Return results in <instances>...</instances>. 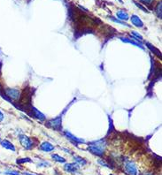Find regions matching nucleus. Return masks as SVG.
<instances>
[{"label":"nucleus","mask_w":162,"mask_h":175,"mask_svg":"<svg viewBox=\"0 0 162 175\" xmlns=\"http://www.w3.org/2000/svg\"><path fill=\"white\" fill-rule=\"evenodd\" d=\"M130 20H131V22H132L136 27H137V28H143V27H144L143 21L141 20V19H140L137 15H132L131 16V18H130Z\"/></svg>","instance_id":"obj_10"},{"label":"nucleus","mask_w":162,"mask_h":175,"mask_svg":"<svg viewBox=\"0 0 162 175\" xmlns=\"http://www.w3.org/2000/svg\"><path fill=\"white\" fill-rule=\"evenodd\" d=\"M61 119H62V115H60L59 117L49 120L47 122V126L49 127L54 128L57 131H60L61 129V121H62Z\"/></svg>","instance_id":"obj_3"},{"label":"nucleus","mask_w":162,"mask_h":175,"mask_svg":"<svg viewBox=\"0 0 162 175\" xmlns=\"http://www.w3.org/2000/svg\"><path fill=\"white\" fill-rule=\"evenodd\" d=\"M0 143H1V139H0Z\"/></svg>","instance_id":"obj_28"},{"label":"nucleus","mask_w":162,"mask_h":175,"mask_svg":"<svg viewBox=\"0 0 162 175\" xmlns=\"http://www.w3.org/2000/svg\"><path fill=\"white\" fill-rule=\"evenodd\" d=\"M51 158H52L53 160H55L56 162H59V163H65L66 162V159L63 157L58 155V154H52Z\"/></svg>","instance_id":"obj_15"},{"label":"nucleus","mask_w":162,"mask_h":175,"mask_svg":"<svg viewBox=\"0 0 162 175\" xmlns=\"http://www.w3.org/2000/svg\"><path fill=\"white\" fill-rule=\"evenodd\" d=\"M5 174H7V175H20V173H19V172H17V171H7V172H5Z\"/></svg>","instance_id":"obj_21"},{"label":"nucleus","mask_w":162,"mask_h":175,"mask_svg":"<svg viewBox=\"0 0 162 175\" xmlns=\"http://www.w3.org/2000/svg\"><path fill=\"white\" fill-rule=\"evenodd\" d=\"M161 2H160L159 4H158V5H157V7H156V13H157V16H158V18H160V19H161Z\"/></svg>","instance_id":"obj_16"},{"label":"nucleus","mask_w":162,"mask_h":175,"mask_svg":"<svg viewBox=\"0 0 162 175\" xmlns=\"http://www.w3.org/2000/svg\"><path fill=\"white\" fill-rule=\"evenodd\" d=\"M5 94L13 100H18L20 96V91L17 89H12V88L5 89Z\"/></svg>","instance_id":"obj_5"},{"label":"nucleus","mask_w":162,"mask_h":175,"mask_svg":"<svg viewBox=\"0 0 162 175\" xmlns=\"http://www.w3.org/2000/svg\"><path fill=\"white\" fill-rule=\"evenodd\" d=\"M1 146L3 148H5V149H8V150H11V151H14L15 152L16 151V149L14 147V145L11 143L10 141L8 140H4V141H1Z\"/></svg>","instance_id":"obj_8"},{"label":"nucleus","mask_w":162,"mask_h":175,"mask_svg":"<svg viewBox=\"0 0 162 175\" xmlns=\"http://www.w3.org/2000/svg\"><path fill=\"white\" fill-rule=\"evenodd\" d=\"M109 175H114V174H109Z\"/></svg>","instance_id":"obj_29"},{"label":"nucleus","mask_w":162,"mask_h":175,"mask_svg":"<svg viewBox=\"0 0 162 175\" xmlns=\"http://www.w3.org/2000/svg\"><path fill=\"white\" fill-rule=\"evenodd\" d=\"M146 44H148L147 46L150 48V49H151V50H153V51H156L155 53H156V54H157V55H158L159 57H160V56H161V54H160V51H159V50H158L157 49H155V48L153 47V46H151V44H149L148 43H146Z\"/></svg>","instance_id":"obj_20"},{"label":"nucleus","mask_w":162,"mask_h":175,"mask_svg":"<svg viewBox=\"0 0 162 175\" xmlns=\"http://www.w3.org/2000/svg\"><path fill=\"white\" fill-rule=\"evenodd\" d=\"M23 175H35V174H32V173H23Z\"/></svg>","instance_id":"obj_27"},{"label":"nucleus","mask_w":162,"mask_h":175,"mask_svg":"<svg viewBox=\"0 0 162 175\" xmlns=\"http://www.w3.org/2000/svg\"><path fill=\"white\" fill-rule=\"evenodd\" d=\"M64 134H65V136L67 138V139L71 140L73 143H85V141H84L83 139H81V138H78V137L75 136L74 134H71L70 132H68V131H64Z\"/></svg>","instance_id":"obj_6"},{"label":"nucleus","mask_w":162,"mask_h":175,"mask_svg":"<svg viewBox=\"0 0 162 175\" xmlns=\"http://www.w3.org/2000/svg\"><path fill=\"white\" fill-rule=\"evenodd\" d=\"M110 19H111V20H113V21L115 22V23H119V24H121V25H124V26H127V27H130V25H128L127 23H125V22H123V21H121V20H118V19H115L114 17H111Z\"/></svg>","instance_id":"obj_17"},{"label":"nucleus","mask_w":162,"mask_h":175,"mask_svg":"<svg viewBox=\"0 0 162 175\" xmlns=\"http://www.w3.org/2000/svg\"><path fill=\"white\" fill-rule=\"evenodd\" d=\"M105 148H106V143L103 139L91 142L88 144L89 151H90L92 154L99 156V157L103 156V154L105 153Z\"/></svg>","instance_id":"obj_1"},{"label":"nucleus","mask_w":162,"mask_h":175,"mask_svg":"<svg viewBox=\"0 0 162 175\" xmlns=\"http://www.w3.org/2000/svg\"><path fill=\"white\" fill-rule=\"evenodd\" d=\"M134 3H135V4H136V6H138V7H139V8H140V9H141L142 11H144V12H146V13H148V11H147V9H146L145 7H144L143 5H140V4H138L137 2H134Z\"/></svg>","instance_id":"obj_23"},{"label":"nucleus","mask_w":162,"mask_h":175,"mask_svg":"<svg viewBox=\"0 0 162 175\" xmlns=\"http://www.w3.org/2000/svg\"><path fill=\"white\" fill-rule=\"evenodd\" d=\"M64 170L67 173H76L79 170V165L75 163V164H66L64 165Z\"/></svg>","instance_id":"obj_7"},{"label":"nucleus","mask_w":162,"mask_h":175,"mask_svg":"<svg viewBox=\"0 0 162 175\" xmlns=\"http://www.w3.org/2000/svg\"><path fill=\"white\" fill-rule=\"evenodd\" d=\"M142 175H153L152 173H144Z\"/></svg>","instance_id":"obj_26"},{"label":"nucleus","mask_w":162,"mask_h":175,"mask_svg":"<svg viewBox=\"0 0 162 175\" xmlns=\"http://www.w3.org/2000/svg\"><path fill=\"white\" fill-rule=\"evenodd\" d=\"M31 109H32L33 115H34L37 119H39V120H41V121H43V120L45 119V116H44L41 111H39L36 108H35V107H32Z\"/></svg>","instance_id":"obj_12"},{"label":"nucleus","mask_w":162,"mask_h":175,"mask_svg":"<svg viewBox=\"0 0 162 175\" xmlns=\"http://www.w3.org/2000/svg\"><path fill=\"white\" fill-rule=\"evenodd\" d=\"M141 2H143V4L145 5H151L154 0H140Z\"/></svg>","instance_id":"obj_24"},{"label":"nucleus","mask_w":162,"mask_h":175,"mask_svg":"<svg viewBox=\"0 0 162 175\" xmlns=\"http://www.w3.org/2000/svg\"><path fill=\"white\" fill-rule=\"evenodd\" d=\"M4 119H5V116H4L3 112L0 111V122H2L4 120Z\"/></svg>","instance_id":"obj_25"},{"label":"nucleus","mask_w":162,"mask_h":175,"mask_svg":"<svg viewBox=\"0 0 162 175\" xmlns=\"http://www.w3.org/2000/svg\"><path fill=\"white\" fill-rule=\"evenodd\" d=\"M97 163L100 164V165H102V166H105V167H108V168H110V165L105 161V160H103V158H100L97 160Z\"/></svg>","instance_id":"obj_19"},{"label":"nucleus","mask_w":162,"mask_h":175,"mask_svg":"<svg viewBox=\"0 0 162 175\" xmlns=\"http://www.w3.org/2000/svg\"><path fill=\"white\" fill-rule=\"evenodd\" d=\"M26 162H31V159H29V158H26L25 159H19V160H17V163H19V164L26 163Z\"/></svg>","instance_id":"obj_22"},{"label":"nucleus","mask_w":162,"mask_h":175,"mask_svg":"<svg viewBox=\"0 0 162 175\" xmlns=\"http://www.w3.org/2000/svg\"><path fill=\"white\" fill-rule=\"evenodd\" d=\"M74 160L77 164L81 165V166H84V165L87 164V160L84 159L83 158H81V157H79V156H74Z\"/></svg>","instance_id":"obj_14"},{"label":"nucleus","mask_w":162,"mask_h":175,"mask_svg":"<svg viewBox=\"0 0 162 175\" xmlns=\"http://www.w3.org/2000/svg\"><path fill=\"white\" fill-rule=\"evenodd\" d=\"M120 39L122 41V42H124V43H128V44H133V45H135V46H136V47H139L141 48V49H144L143 47V45H142V44H139V43H136V41H134V40H132V39H129V38H124V37H120Z\"/></svg>","instance_id":"obj_13"},{"label":"nucleus","mask_w":162,"mask_h":175,"mask_svg":"<svg viewBox=\"0 0 162 175\" xmlns=\"http://www.w3.org/2000/svg\"><path fill=\"white\" fill-rule=\"evenodd\" d=\"M116 15H117V18L118 20H127L130 19V16L128 14L127 12L123 11V10H120L116 13Z\"/></svg>","instance_id":"obj_11"},{"label":"nucleus","mask_w":162,"mask_h":175,"mask_svg":"<svg viewBox=\"0 0 162 175\" xmlns=\"http://www.w3.org/2000/svg\"><path fill=\"white\" fill-rule=\"evenodd\" d=\"M132 36H134L135 38H136V39H138L139 41H143V36L139 34V33H137V32L136 31H132Z\"/></svg>","instance_id":"obj_18"},{"label":"nucleus","mask_w":162,"mask_h":175,"mask_svg":"<svg viewBox=\"0 0 162 175\" xmlns=\"http://www.w3.org/2000/svg\"><path fill=\"white\" fill-rule=\"evenodd\" d=\"M40 149L44 152H50L54 149V146L51 143H48V142H44V143L41 144Z\"/></svg>","instance_id":"obj_9"},{"label":"nucleus","mask_w":162,"mask_h":175,"mask_svg":"<svg viewBox=\"0 0 162 175\" xmlns=\"http://www.w3.org/2000/svg\"><path fill=\"white\" fill-rule=\"evenodd\" d=\"M124 171L129 175H137V168L134 162L127 160L124 163Z\"/></svg>","instance_id":"obj_2"},{"label":"nucleus","mask_w":162,"mask_h":175,"mask_svg":"<svg viewBox=\"0 0 162 175\" xmlns=\"http://www.w3.org/2000/svg\"><path fill=\"white\" fill-rule=\"evenodd\" d=\"M19 141H20V143L21 144V146L23 148H25L26 149H30L32 148L33 143L29 136H27L25 134H20L19 136Z\"/></svg>","instance_id":"obj_4"}]
</instances>
